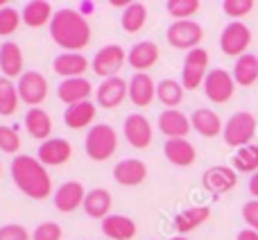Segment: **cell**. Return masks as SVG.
<instances>
[{
    "label": "cell",
    "mask_w": 258,
    "mask_h": 240,
    "mask_svg": "<svg viewBox=\"0 0 258 240\" xmlns=\"http://www.w3.org/2000/svg\"><path fill=\"white\" fill-rule=\"evenodd\" d=\"M91 23L77 9H57L50 23V36L63 52H80L91 43Z\"/></svg>",
    "instance_id": "cell-1"
},
{
    "label": "cell",
    "mask_w": 258,
    "mask_h": 240,
    "mask_svg": "<svg viewBox=\"0 0 258 240\" xmlns=\"http://www.w3.org/2000/svg\"><path fill=\"white\" fill-rule=\"evenodd\" d=\"M14 184L23 195L32 197V200H48L52 193V179L50 172L36 156L30 154H18L14 156L12 165H9Z\"/></svg>",
    "instance_id": "cell-2"
},
{
    "label": "cell",
    "mask_w": 258,
    "mask_h": 240,
    "mask_svg": "<svg viewBox=\"0 0 258 240\" xmlns=\"http://www.w3.org/2000/svg\"><path fill=\"white\" fill-rule=\"evenodd\" d=\"M116 150H118V134L111 125L98 123L86 132L84 152L91 161H107L116 154Z\"/></svg>",
    "instance_id": "cell-3"
},
{
    "label": "cell",
    "mask_w": 258,
    "mask_h": 240,
    "mask_svg": "<svg viewBox=\"0 0 258 240\" xmlns=\"http://www.w3.org/2000/svg\"><path fill=\"white\" fill-rule=\"evenodd\" d=\"M256 116L251 111H238L233 113L231 118L224 123V129H222V138L229 147H245V145H251L256 136Z\"/></svg>",
    "instance_id": "cell-4"
},
{
    "label": "cell",
    "mask_w": 258,
    "mask_h": 240,
    "mask_svg": "<svg viewBox=\"0 0 258 240\" xmlns=\"http://www.w3.org/2000/svg\"><path fill=\"white\" fill-rule=\"evenodd\" d=\"M125 64H127V52L122 50V45L109 43V45H102L93 54L91 71L98 77H102V80H109V77H118V73H120V68Z\"/></svg>",
    "instance_id": "cell-5"
},
{
    "label": "cell",
    "mask_w": 258,
    "mask_h": 240,
    "mask_svg": "<svg viewBox=\"0 0 258 240\" xmlns=\"http://www.w3.org/2000/svg\"><path fill=\"white\" fill-rule=\"evenodd\" d=\"M165 39L172 48L190 52V50L200 48L202 39H204V27L195 21H174L165 30Z\"/></svg>",
    "instance_id": "cell-6"
},
{
    "label": "cell",
    "mask_w": 258,
    "mask_h": 240,
    "mask_svg": "<svg viewBox=\"0 0 258 240\" xmlns=\"http://www.w3.org/2000/svg\"><path fill=\"white\" fill-rule=\"evenodd\" d=\"M209 75V52L204 48H195L186 52L181 68V86L186 91H195L204 86V80Z\"/></svg>",
    "instance_id": "cell-7"
},
{
    "label": "cell",
    "mask_w": 258,
    "mask_h": 240,
    "mask_svg": "<svg viewBox=\"0 0 258 240\" xmlns=\"http://www.w3.org/2000/svg\"><path fill=\"white\" fill-rule=\"evenodd\" d=\"M251 43V30L240 21L229 23L220 34V50L227 57H242L247 54V48Z\"/></svg>",
    "instance_id": "cell-8"
},
{
    "label": "cell",
    "mask_w": 258,
    "mask_h": 240,
    "mask_svg": "<svg viewBox=\"0 0 258 240\" xmlns=\"http://www.w3.org/2000/svg\"><path fill=\"white\" fill-rule=\"evenodd\" d=\"M233 91H236V80L229 71L224 68H213L209 71L204 80V93L211 102L215 104H224L233 98Z\"/></svg>",
    "instance_id": "cell-9"
},
{
    "label": "cell",
    "mask_w": 258,
    "mask_h": 240,
    "mask_svg": "<svg viewBox=\"0 0 258 240\" xmlns=\"http://www.w3.org/2000/svg\"><path fill=\"white\" fill-rule=\"evenodd\" d=\"M18 95H21V102L30 104L32 107H39L45 98H48V80L43 77V73L39 71H25L18 77Z\"/></svg>",
    "instance_id": "cell-10"
},
{
    "label": "cell",
    "mask_w": 258,
    "mask_h": 240,
    "mask_svg": "<svg viewBox=\"0 0 258 240\" xmlns=\"http://www.w3.org/2000/svg\"><path fill=\"white\" fill-rule=\"evenodd\" d=\"M122 136L134 150H145L152 145V123L143 113H129L122 123Z\"/></svg>",
    "instance_id": "cell-11"
},
{
    "label": "cell",
    "mask_w": 258,
    "mask_h": 240,
    "mask_svg": "<svg viewBox=\"0 0 258 240\" xmlns=\"http://www.w3.org/2000/svg\"><path fill=\"white\" fill-rule=\"evenodd\" d=\"M202 186L211 193V195H224L231 193L238 186V172L229 165H211L204 174H202Z\"/></svg>",
    "instance_id": "cell-12"
},
{
    "label": "cell",
    "mask_w": 258,
    "mask_h": 240,
    "mask_svg": "<svg viewBox=\"0 0 258 240\" xmlns=\"http://www.w3.org/2000/svg\"><path fill=\"white\" fill-rule=\"evenodd\" d=\"M73 156V145L66 138H48L39 145L36 150V159L45 165V168H59L66 165Z\"/></svg>",
    "instance_id": "cell-13"
},
{
    "label": "cell",
    "mask_w": 258,
    "mask_h": 240,
    "mask_svg": "<svg viewBox=\"0 0 258 240\" xmlns=\"http://www.w3.org/2000/svg\"><path fill=\"white\" fill-rule=\"evenodd\" d=\"M129 98V82L122 77H109L102 80V84L95 89V100L104 109H116Z\"/></svg>",
    "instance_id": "cell-14"
},
{
    "label": "cell",
    "mask_w": 258,
    "mask_h": 240,
    "mask_svg": "<svg viewBox=\"0 0 258 240\" xmlns=\"http://www.w3.org/2000/svg\"><path fill=\"white\" fill-rule=\"evenodd\" d=\"M84 197L86 191L80 182H63L61 186L54 191L52 202H54V209L61 211V213H73L75 209L84 206Z\"/></svg>",
    "instance_id": "cell-15"
},
{
    "label": "cell",
    "mask_w": 258,
    "mask_h": 240,
    "mask_svg": "<svg viewBox=\"0 0 258 240\" xmlns=\"http://www.w3.org/2000/svg\"><path fill=\"white\" fill-rule=\"evenodd\" d=\"M156 100V84L147 73H134L129 80V102L138 109L150 107Z\"/></svg>",
    "instance_id": "cell-16"
},
{
    "label": "cell",
    "mask_w": 258,
    "mask_h": 240,
    "mask_svg": "<svg viewBox=\"0 0 258 240\" xmlns=\"http://www.w3.org/2000/svg\"><path fill=\"white\" fill-rule=\"evenodd\" d=\"M93 95V84L86 77H73V80H61L57 86V98L61 100L66 107L77 102H86Z\"/></svg>",
    "instance_id": "cell-17"
},
{
    "label": "cell",
    "mask_w": 258,
    "mask_h": 240,
    "mask_svg": "<svg viewBox=\"0 0 258 240\" xmlns=\"http://www.w3.org/2000/svg\"><path fill=\"white\" fill-rule=\"evenodd\" d=\"M163 154L177 168H190L197 161V150L188 138H168L163 145Z\"/></svg>",
    "instance_id": "cell-18"
},
{
    "label": "cell",
    "mask_w": 258,
    "mask_h": 240,
    "mask_svg": "<svg viewBox=\"0 0 258 240\" xmlns=\"http://www.w3.org/2000/svg\"><path fill=\"white\" fill-rule=\"evenodd\" d=\"M190 118L179 109H165L159 113V132L168 138H186L190 134Z\"/></svg>",
    "instance_id": "cell-19"
},
{
    "label": "cell",
    "mask_w": 258,
    "mask_h": 240,
    "mask_svg": "<svg viewBox=\"0 0 258 240\" xmlns=\"http://www.w3.org/2000/svg\"><path fill=\"white\" fill-rule=\"evenodd\" d=\"M156 62H159V45H156L154 41H138L127 52V64L136 73L150 71Z\"/></svg>",
    "instance_id": "cell-20"
},
{
    "label": "cell",
    "mask_w": 258,
    "mask_h": 240,
    "mask_svg": "<svg viewBox=\"0 0 258 240\" xmlns=\"http://www.w3.org/2000/svg\"><path fill=\"white\" fill-rule=\"evenodd\" d=\"M91 66V62L82 52H61L54 57L52 71L63 80H73V77H82L86 73V68Z\"/></svg>",
    "instance_id": "cell-21"
},
{
    "label": "cell",
    "mask_w": 258,
    "mask_h": 240,
    "mask_svg": "<svg viewBox=\"0 0 258 240\" xmlns=\"http://www.w3.org/2000/svg\"><path fill=\"white\" fill-rule=\"evenodd\" d=\"M147 177V165L141 159H122L113 165V179L120 186H141Z\"/></svg>",
    "instance_id": "cell-22"
},
{
    "label": "cell",
    "mask_w": 258,
    "mask_h": 240,
    "mask_svg": "<svg viewBox=\"0 0 258 240\" xmlns=\"http://www.w3.org/2000/svg\"><path fill=\"white\" fill-rule=\"evenodd\" d=\"M23 64H25V59H23L21 45L14 43V41H5L0 45V73H3V77H7V80L21 77L25 73Z\"/></svg>",
    "instance_id": "cell-23"
},
{
    "label": "cell",
    "mask_w": 258,
    "mask_h": 240,
    "mask_svg": "<svg viewBox=\"0 0 258 240\" xmlns=\"http://www.w3.org/2000/svg\"><path fill=\"white\" fill-rule=\"evenodd\" d=\"M111 206H113V197L107 188H93V191L86 193L84 197V206L86 215L93 220H104L111 215Z\"/></svg>",
    "instance_id": "cell-24"
},
{
    "label": "cell",
    "mask_w": 258,
    "mask_h": 240,
    "mask_svg": "<svg viewBox=\"0 0 258 240\" xmlns=\"http://www.w3.org/2000/svg\"><path fill=\"white\" fill-rule=\"evenodd\" d=\"M21 16H23V23H25L27 27L39 30V27L52 23L54 9L48 0H30V3H25V7L21 9Z\"/></svg>",
    "instance_id": "cell-25"
},
{
    "label": "cell",
    "mask_w": 258,
    "mask_h": 240,
    "mask_svg": "<svg viewBox=\"0 0 258 240\" xmlns=\"http://www.w3.org/2000/svg\"><path fill=\"white\" fill-rule=\"evenodd\" d=\"M25 129H27V134H30L32 138H36V141H48V138H52L50 136V132H52V120H50V113L45 111V109H41V107H32V109H27V113H25Z\"/></svg>",
    "instance_id": "cell-26"
},
{
    "label": "cell",
    "mask_w": 258,
    "mask_h": 240,
    "mask_svg": "<svg viewBox=\"0 0 258 240\" xmlns=\"http://www.w3.org/2000/svg\"><path fill=\"white\" fill-rule=\"evenodd\" d=\"M190 125H192V129H195L200 136H204V138L220 136V134H222V129H224V125H222V120H220L218 113H215L213 109H206V107L197 109V111L192 113V116H190Z\"/></svg>",
    "instance_id": "cell-27"
},
{
    "label": "cell",
    "mask_w": 258,
    "mask_h": 240,
    "mask_svg": "<svg viewBox=\"0 0 258 240\" xmlns=\"http://www.w3.org/2000/svg\"><path fill=\"white\" fill-rule=\"evenodd\" d=\"M211 218V209L209 206H188L181 213L174 215V229H177L179 236L188 231H195L197 227H202L204 222H209Z\"/></svg>",
    "instance_id": "cell-28"
},
{
    "label": "cell",
    "mask_w": 258,
    "mask_h": 240,
    "mask_svg": "<svg viewBox=\"0 0 258 240\" xmlns=\"http://www.w3.org/2000/svg\"><path fill=\"white\" fill-rule=\"evenodd\" d=\"M102 233L111 240H132L136 236V222L127 215L111 213L102 220Z\"/></svg>",
    "instance_id": "cell-29"
},
{
    "label": "cell",
    "mask_w": 258,
    "mask_h": 240,
    "mask_svg": "<svg viewBox=\"0 0 258 240\" xmlns=\"http://www.w3.org/2000/svg\"><path fill=\"white\" fill-rule=\"evenodd\" d=\"M95 111H98V109H95V104L91 102V100L71 104V107H66V111H63V123H66L68 129H86L93 125Z\"/></svg>",
    "instance_id": "cell-30"
},
{
    "label": "cell",
    "mask_w": 258,
    "mask_h": 240,
    "mask_svg": "<svg viewBox=\"0 0 258 240\" xmlns=\"http://www.w3.org/2000/svg\"><path fill=\"white\" fill-rule=\"evenodd\" d=\"M233 80L240 86H254L258 82V57L256 54H242L236 59L233 66Z\"/></svg>",
    "instance_id": "cell-31"
},
{
    "label": "cell",
    "mask_w": 258,
    "mask_h": 240,
    "mask_svg": "<svg viewBox=\"0 0 258 240\" xmlns=\"http://www.w3.org/2000/svg\"><path fill=\"white\" fill-rule=\"evenodd\" d=\"M183 93H186V89L177 80H163L156 84V100L165 109H177L183 102Z\"/></svg>",
    "instance_id": "cell-32"
},
{
    "label": "cell",
    "mask_w": 258,
    "mask_h": 240,
    "mask_svg": "<svg viewBox=\"0 0 258 240\" xmlns=\"http://www.w3.org/2000/svg\"><path fill=\"white\" fill-rule=\"evenodd\" d=\"M147 23V7L143 3H132L127 9H122V18L120 25L127 34H136L145 27Z\"/></svg>",
    "instance_id": "cell-33"
},
{
    "label": "cell",
    "mask_w": 258,
    "mask_h": 240,
    "mask_svg": "<svg viewBox=\"0 0 258 240\" xmlns=\"http://www.w3.org/2000/svg\"><path fill=\"white\" fill-rule=\"evenodd\" d=\"M231 168L236 172H258V145H245L240 150H236L231 159Z\"/></svg>",
    "instance_id": "cell-34"
},
{
    "label": "cell",
    "mask_w": 258,
    "mask_h": 240,
    "mask_svg": "<svg viewBox=\"0 0 258 240\" xmlns=\"http://www.w3.org/2000/svg\"><path fill=\"white\" fill-rule=\"evenodd\" d=\"M18 102H21V95H18L14 82L7 77H0V116H14Z\"/></svg>",
    "instance_id": "cell-35"
},
{
    "label": "cell",
    "mask_w": 258,
    "mask_h": 240,
    "mask_svg": "<svg viewBox=\"0 0 258 240\" xmlns=\"http://www.w3.org/2000/svg\"><path fill=\"white\" fill-rule=\"evenodd\" d=\"M200 0H168L165 3V9L174 21H192V16L200 12Z\"/></svg>",
    "instance_id": "cell-36"
},
{
    "label": "cell",
    "mask_w": 258,
    "mask_h": 240,
    "mask_svg": "<svg viewBox=\"0 0 258 240\" xmlns=\"http://www.w3.org/2000/svg\"><path fill=\"white\" fill-rule=\"evenodd\" d=\"M21 23H23V16L18 9H14V7L0 9V36H12L21 27Z\"/></svg>",
    "instance_id": "cell-37"
},
{
    "label": "cell",
    "mask_w": 258,
    "mask_h": 240,
    "mask_svg": "<svg viewBox=\"0 0 258 240\" xmlns=\"http://www.w3.org/2000/svg\"><path fill=\"white\" fill-rule=\"evenodd\" d=\"M0 150L7 154H16L21 150V136L18 129L12 125H0Z\"/></svg>",
    "instance_id": "cell-38"
},
{
    "label": "cell",
    "mask_w": 258,
    "mask_h": 240,
    "mask_svg": "<svg viewBox=\"0 0 258 240\" xmlns=\"http://www.w3.org/2000/svg\"><path fill=\"white\" fill-rule=\"evenodd\" d=\"M254 0H224L222 3V12L227 14L229 18H242L247 14H251L254 9Z\"/></svg>",
    "instance_id": "cell-39"
},
{
    "label": "cell",
    "mask_w": 258,
    "mask_h": 240,
    "mask_svg": "<svg viewBox=\"0 0 258 240\" xmlns=\"http://www.w3.org/2000/svg\"><path fill=\"white\" fill-rule=\"evenodd\" d=\"M61 236H63V229L57 222H52V220L36 224V229L32 231V240H61Z\"/></svg>",
    "instance_id": "cell-40"
},
{
    "label": "cell",
    "mask_w": 258,
    "mask_h": 240,
    "mask_svg": "<svg viewBox=\"0 0 258 240\" xmlns=\"http://www.w3.org/2000/svg\"><path fill=\"white\" fill-rule=\"evenodd\" d=\"M0 240H32V233L23 224H5L0 227Z\"/></svg>",
    "instance_id": "cell-41"
},
{
    "label": "cell",
    "mask_w": 258,
    "mask_h": 240,
    "mask_svg": "<svg viewBox=\"0 0 258 240\" xmlns=\"http://www.w3.org/2000/svg\"><path fill=\"white\" fill-rule=\"evenodd\" d=\"M242 220L247 222V229L258 231V200H249L242 206Z\"/></svg>",
    "instance_id": "cell-42"
},
{
    "label": "cell",
    "mask_w": 258,
    "mask_h": 240,
    "mask_svg": "<svg viewBox=\"0 0 258 240\" xmlns=\"http://www.w3.org/2000/svg\"><path fill=\"white\" fill-rule=\"evenodd\" d=\"M236 240H258V231H254V229H242L236 236Z\"/></svg>",
    "instance_id": "cell-43"
},
{
    "label": "cell",
    "mask_w": 258,
    "mask_h": 240,
    "mask_svg": "<svg viewBox=\"0 0 258 240\" xmlns=\"http://www.w3.org/2000/svg\"><path fill=\"white\" fill-rule=\"evenodd\" d=\"M249 193H251L254 200H258V172H254L251 179H249Z\"/></svg>",
    "instance_id": "cell-44"
},
{
    "label": "cell",
    "mask_w": 258,
    "mask_h": 240,
    "mask_svg": "<svg viewBox=\"0 0 258 240\" xmlns=\"http://www.w3.org/2000/svg\"><path fill=\"white\" fill-rule=\"evenodd\" d=\"M132 3H134V0H111L109 5H113V7H125V9H127Z\"/></svg>",
    "instance_id": "cell-45"
},
{
    "label": "cell",
    "mask_w": 258,
    "mask_h": 240,
    "mask_svg": "<svg viewBox=\"0 0 258 240\" xmlns=\"http://www.w3.org/2000/svg\"><path fill=\"white\" fill-rule=\"evenodd\" d=\"M7 5H9L7 0H0V9H3V7H7Z\"/></svg>",
    "instance_id": "cell-46"
},
{
    "label": "cell",
    "mask_w": 258,
    "mask_h": 240,
    "mask_svg": "<svg viewBox=\"0 0 258 240\" xmlns=\"http://www.w3.org/2000/svg\"><path fill=\"white\" fill-rule=\"evenodd\" d=\"M170 240H188V238H183V236H174V238H170Z\"/></svg>",
    "instance_id": "cell-47"
},
{
    "label": "cell",
    "mask_w": 258,
    "mask_h": 240,
    "mask_svg": "<svg viewBox=\"0 0 258 240\" xmlns=\"http://www.w3.org/2000/svg\"><path fill=\"white\" fill-rule=\"evenodd\" d=\"M0 172H3V168H0Z\"/></svg>",
    "instance_id": "cell-48"
}]
</instances>
